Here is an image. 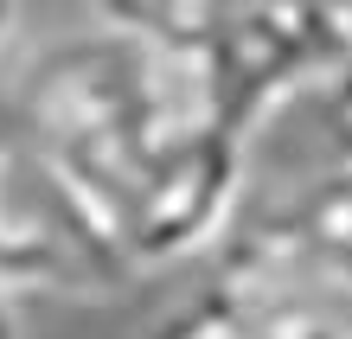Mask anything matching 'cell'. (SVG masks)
Wrapping results in <instances>:
<instances>
[{"label": "cell", "mask_w": 352, "mask_h": 339, "mask_svg": "<svg viewBox=\"0 0 352 339\" xmlns=\"http://www.w3.org/2000/svg\"><path fill=\"white\" fill-rule=\"evenodd\" d=\"M19 13H26V0H0V45L19 32Z\"/></svg>", "instance_id": "obj_8"}, {"label": "cell", "mask_w": 352, "mask_h": 339, "mask_svg": "<svg viewBox=\"0 0 352 339\" xmlns=\"http://www.w3.org/2000/svg\"><path fill=\"white\" fill-rule=\"evenodd\" d=\"M327 109H333L340 154H352V52H346V65L333 71V83H327Z\"/></svg>", "instance_id": "obj_7"}, {"label": "cell", "mask_w": 352, "mask_h": 339, "mask_svg": "<svg viewBox=\"0 0 352 339\" xmlns=\"http://www.w3.org/2000/svg\"><path fill=\"white\" fill-rule=\"evenodd\" d=\"M231 83L250 129L301 90H327L340 71L333 0H237L224 32L205 45Z\"/></svg>", "instance_id": "obj_4"}, {"label": "cell", "mask_w": 352, "mask_h": 339, "mask_svg": "<svg viewBox=\"0 0 352 339\" xmlns=\"http://www.w3.org/2000/svg\"><path fill=\"white\" fill-rule=\"evenodd\" d=\"M135 282L109 218L38 135L0 109V294L96 301Z\"/></svg>", "instance_id": "obj_2"}, {"label": "cell", "mask_w": 352, "mask_h": 339, "mask_svg": "<svg viewBox=\"0 0 352 339\" xmlns=\"http://www.w3.org/2000/svg\"><path fill=\"white\" fill-rule=\"evenodd\" d=\"M333 333L340 327L327 320L320 301L218 275V288L192 301L179 320H167L154 339H333Z\"/></svg>", "instance_id": "obj_5"}, {"label": "cell", "mask_w": 352, "mask_h": 339, "mask_svg": "<svg viewBox=\"0 0 352 339\" xmlns=\"http://www.w3.org/2000/svg\"><path fill=\"white\" fill-rule=\"evenodd\" d=\"M0 109L96 199L135 275L218 250L243 211L250 116L205 45L96 26L38 52Z\"/></svg>", "instance_id": "obj_1"}, {"label": "cell", "mask_w": 352, "mask_h": 339, "mask_svg": "<svg viewBox=\"0 0 352 339\" xmlns=\"http://www.w3.org/2000/svg\"><path fill=\"white\" fill-rule=\"evenodd\" d=\"M0 339H19V327H13V301L0 294Z\"/></svg>", "instance_id": "obj_9"}, {"label": "cell", "mask_w": 352, "mask_h": 339, "mask_svg": "<svg viewBox=\"0 0 352 339\" xmlns=\"http://www.w3.org/2000/svg\"><path fill=\"white\" fill-rule=\"evenodd\" d=\"M102 26L154 39V45H212L237 0H90Z\"/></svg>", "instance_id": "obj_6"}, {"label": "cell", "mask_w": 352, "mask_h": 339, "mask_svg": "<svg viewBox=\"0 0 352 339\" xmlns=\"http://www.w3.org/2000/svg\"><path fill=\"white\" fill-rule=\"evenodd\" d=\"M224 275L301 301H352V154L295 179L256 224L224 230Z\"/></svg>", "instance_id": "obj_3"}]
</instances>
